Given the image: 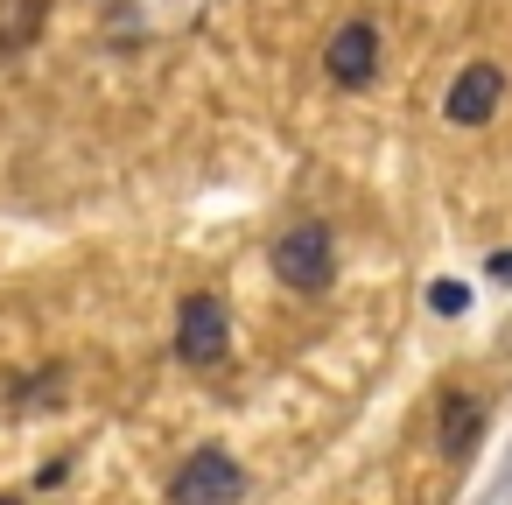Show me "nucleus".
<instances>
[{
	"mask_svg": "<svg viewBox=\"0 0 512 505\" xmlns=\"http://www.w3.org/2000/svg\"><path fill=\"white\" fill-rule=\"evenodd\" d=\"M274 274L302 295H323L337 281V232L330 225H288L274 239Z\"/></svg>",
	"mask_w": 512,
	"mask_h": 505,
	"instance_id": "nucleus-1",
	"label": "nucleus"
},
{
	"mask_svg": "<svg viewBox=\"0 0 512 505\" xmlns=\"http://www.w3.org/2000/svg\"><path fill=\"white\" fill-rule=\"evenodd\" d=\"M225 351H232V309H225V295H211V288L183 295V309H176V358L183 365H218Z\"/></svg>",
	"mask_w": 512,
	"mask_h": 505,
	"instance_id": "nucleus-2",
	"label": "nucleus"
},
{
	"mask_svg": "<svg viewBox=\"0 0 512 505\" xmlns=\"http://www.w3.org/2000/svg\"><path fill=\"white\" fill-rule=\"evenodd\" d=\"M239 491H246V470L225 449H197L169 477V505H239Z\"/></svg>",
	"mask_w": 512,
	"mask_h": 505,
	"instance_id": "nucleus-3",
	"label": "nucleus"
},
{
	"mask_svg": "<svg viewBox=\"0 0 512 505\" xmlns=\"http://www.w3.org/2000/svg\"><path fill=\"white\" fill-rule=\"evenodd\" d=\"M323 71H330V85H344V92H365L372 78H379V29L358 15V22H344L337 36H330V50H323Z\"/></svg>",
	"mask_w": 512,
	"mask_h": 505,
	"instance_id": "nucleus-4",
	"label": "nucleus"
},
{
	"mask_svg": "<svg viewBox=\"0 0 512 505\" xmlns=\"http://www.w3.org/2000/svg\"><path fill=\"white\" fill-rule=\"evenodd\" d=\"M498 99H505V71H498V64H463L456 85H449V99H442V113H449L456 127H484V120L498 113Z\"/></svg>",
	"mask_w": 512,
	"mask_h": 505,
	"instance_id": "nucleus-5",
	"label": "nucleus"
},
{
	"mask_svg": "<svg viewBox=\"0 0 512 505\" xmlns=\"http://www.w3.org/2000/svg\"><path fill=\"white\" fill-rule=\"evenodd\" d=\"M50 29V0H0V57L36 50Z\"/></svg>",
	"mask_w": 512,
	"mask_h": 505,
	"instance_id": "nucleus-6",
	"label": "nucleus"
},
{
	"mask_svg": "<svg viewBox=\"0 0 512 505\" xmlns=\"http://www.w3.org/2000/svg\"><path fill=\"white\" fill-rule=\"evenodd\" d=\"M477 428H484V407H477V393H449V400H442V421H435V442H442V456H463V449L477 442Z\"/></svg>",
	"mask_w": 512,
	"mask_h": 505,
	"instance_id": "nucleus-7",
	"label": "nucleus"
},
{
	"mask_svg": "<svg viewBox=\"0 0 512 505\" xmlns=\"http://www.w3.org/2000/svg\"><path fill=\"white\" fill-rule=\"evenodd\" d=\"M428 302H435V309H442V316H456V309H463V288H449V281H442V288H435V295H428Z\"/></svg>",
	"mask_w": 512,
	"mask_h": 505,
	"instance_id": "nucleus-8",
	"label": "nucleus"
},
{
	"mask_svg": "<svg viewBox=\"0 0 512 505\" xmlns=\"http://www.w3.org/2000/svg\"><path fill=\"white\" fill-rule=\"evenodd\" d=\"M491 274H498V281H512V253H498V260H491Z\"/></svg>",
	"mask_w": 512,
	"mask_h": 505,
	"instance_id": "nucleus-9",
	"label": "nucleus"
},
{
	"mask_svg": "<svg viewBox=\"0 0 512 505\" xmlns=\"http://www.w3.org/2000/svg\"><path fill=\"white\" fill-rule=\"evenodd\" d=\"M0 505H22V498H0Z\"/></svg>",
	"mask_w": 512,
	"mask_h": 505,
	"instance_id": "nucleus-10",
	"label": "nucleus"
}]
</instances>
